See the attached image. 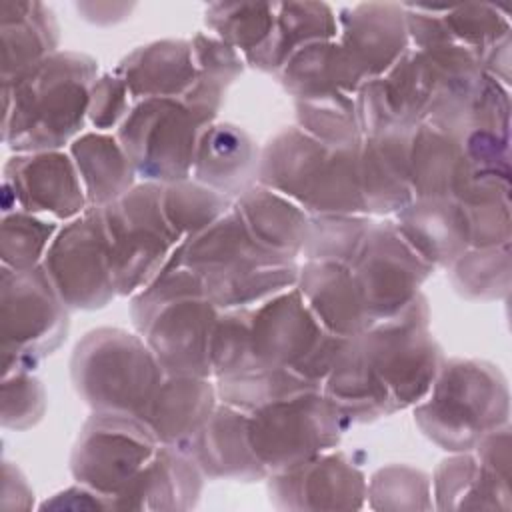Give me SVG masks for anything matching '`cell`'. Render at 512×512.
<instances>
[{
  "label": "cell",
  "mask_w": 512,
  "mask_h": 512,
  "mask_svg": "<svg viewBox=\"0 0 512 512\" xmlns=\"http://www.w3.org/2000/svg\"><path fill=\"white\" fill-rule=\"evenodd\" d=\"M372 222L374 220L368 214L310 216L308 236L300 256L306 260H328L350 266Z\"/></svg>",
  "instance_id": "41"
},
{
  "label": "cell",
  "mask_w": 512,
  "mask_h": 512,
  "mask_svg": "<svg viewBox=\"0 0 512 512\" xmlns=\"http://www.w3.org/2000/svg\"><path fill=\"white\" fill-rule=\"evenodd\" d=\"M176 250L220 310L254 308L298 280L300 264L258 246L232 208Z\"/></svg>",
  "instance_id": "3"
},
{
  "label": "cell",
  "mask_w": 512,
  "mask_h": 512,
  "mask_svg": "<svg viewBox=\"0 0 512 512\" xmlns=\"http://www.w3.org/2000/svg\"><path fill=\"white\" fill-rule=\"evenodd\" d=\"M70 310H100L114 300L102 208H88L58 228L40 264Z\"/></svg>",
  "instance_id": "13"
},
{
  "label": "cell",
  "mask_w": 512,
  "mask_h": 512,
  "mask_svg": "<svg viewBox=\"0 0 512 512\" xmlns=\"http://www.w3.org/2000/svg\"><path fill=\"white\" fill-rule=\"evenodd\" d=\"M474 172L458 138L426 122L410 136V184L414 198H454Z\"/></svg>",
  "instance_id": "29"
},
{
  "label": "cell",
  "mask_w": 512,
  "mask_h": 512,
  "mask_svg": "<svg viewBox=\"0 0 512 512\" xmlns=\"http://www.w3.org/2000/svg\"><path fill=\"white\" fill-rule=\"evenodd\" d=\"M338 42L366 78L382 76L410 50L406 10L396 2H362L336 14Z\"/></svg>",
  "instance_id": "19"
},
{
  "label": "cell",
  "mask_w": 512,
  "mask_h": 512,
  "mask_svg": "<svg viewBox=\"0 0 512 512\" xmlns=\"http://www.w3.org/2000/svg\"><path fill=\"white\" fill-rule=\"evenodd\" d=\"M2 82H8L58 52L60 28L42 2L4 0L0 6Z\"/></svg>",
  "instance_id": "31"
},
{
  "label": "cell",
  "mask_w": 512,
  "mask_h": 512,
  "mask_svg": "<svg viewBox=\"0 0 512 512\" xmlns=\"http://www.w3.org/2000/svg\"><path fill=\"white\" fill-rule=\"evenodd\" d=\"M98 62L84 52L58 50L24 74L2 82V140L14 152L70 146L88 122Z\"/></svg>",
  "instance_id": "2"
},
{
  "label": "cell",
  "mask_w": 512,
  "mask_h": 512,
  "mask_svg": "<svg viewBox=\"0 0 512 512\" xmlns=\"http://www.w3.org/2000/svg\"><path fill=\"white\" fill-rule=\"evenodd\" d=\"M510 244L468 248L450 268L452 288L466 300L492 302L510 292Z\"/></svg>",
  "instance_id": "38"
},
{
  "label": "cell",
  "mask_w": 512,
  "mask_h": 512,
  "mask_svg": "<svg viewBox=\"0 0 512 512\" xmlns=\"http://www.w3.org/2000/svg\"><path fill=\"white\" fill-rule=\"evenodd\" d=\"M218 314L220 308L206 296H182L152 308L132 324L166 374L212 378L210 338Z\"/></svg>",
  "instance_id": "15"
},
{
  "label": "cell",
  "mask_w": 512,
  "mask_h": 512,
  "mask_svg": "<svg viewBox=\"0 0 512 512\" xmlns=\"http://www.w3.org/2000/svg\"><path fill=\"white\" fill-rule=\"evenodd\" d=\"M442 18L452 38L472 50L478 60L496 42L510 36V22L494 4L472 2L448 8L444 6Z\"/></svg>",
  "instance_id": "45"
},
{
  "label": "cell",
  "mask_w": 512,
  "mask_h": 512,
  "mask_svg": "<svg viewBox=\"0 0 512 512\" xmlns=\"http://www.w3.org/2000/svg\"><path fill=\"white\" fill-rule=\"evenodd\" d=\"M276 78L294 100L356 96L368 80L338 40L302 46L282 64Z\"/></svg>",
  "instance_id": "28"
},
{
  "label": "cell",
  "mask_w": 512,
  "mask_h": 512,
  "mask_svg": "<svg viewBox=\"0 0 512 512\" xmlns=\"http://www.w3.org/2000/svg\"><path fill=\"white\" fill-rule=\"evenodd\" d=\"M438 510H510V480L488 470L474 452H454L432 476Z\"/></svg>",
  "instance_id": "32"
},
{
  "label": "cell",
  "mask_w": 512,
  "mask_h": 512,
  "mask_svg": "<svg viewBox=\"0 0 512 512\" xmlns=\"http://www.w3.org/2000/svg\"><path fill=\"white\" fill-rule=\"evenodd\" d=\"M326 336L296 286L252 308V350L260 364L292 372Z\"/></svg>",
  "instance_id": "18"
},
{
  "label": "cell",
  "mask_w": 512,
  "mask_h": 512,
  "mask_svg": "<svg viewBox=\"0 0 512 512\" xmlns=\"http://www.w3.org/2000/svg\"><path fill=\"white\" fill-rule=\"evenodd\" d=\"M214 122L184 98H144L114 134L142 182L172 184L192 178L200 136Z\"/></svg>",
  "instance_id": "7"
},
{
  "label": "cell",
  "mask_w": 512,
  "mask_h": 512,
  "mask_svg": "<svg viewBox=\"0 0 512 512\" xmlns=\"http://www.w3.org/2000/svg\"><path fill=\"white\" fill-rule=\"evenodd\" d=\"M358 164L360 146H328L294 124L260 150L258 184L290 198L310 216L366 214Z\"/></svg>",
  "instance_id": "4"
},
{
  "label": "cell",
  "mask_w": 512,
  "mask_h": 512,
  "mask_svg": "<svg viewBox=\"0 0 512 512\" xmlns=\"http://www.w3.org/2000/svg\"><path fill=\"white\" fill-rule=\"evenodd\" d=\"M338 18L324 2H278L276 28L266 56L264 72L274 74L302 46L336 40Z\"/></svg>",
  "instance_id": "35"
},
{
  "label": "cell",
  "mask_w": 512,
  "mask_h": 512,
  "mask_svg": "<svg viewBox=\"0 0 512 512\" xmlns=\"http://www.w3.org/2000/svg\"><path fill=\"white\" fill-rule=\"evenodd\" d=\"M214 480L258 482L268 472L256 458L248 436V412L218 402L204 428L182 450Z\"/></svg>",
  "instance_id": "21"
},
{
  "label": "cell",
  "mask_w": 512,
  "mask_h": 512,
  "mask_svg": "<svg viewBox=\"0 0 512 512\" xmlns=\"http://www.w3.org/2000/svg\"><path fill=\"white\" fill-rule=\"evenodd\" d=\"M214 384L218 402L248 414L276 400L320 388L318 384L308 382L290 368L268 364H256L240 374L218 378L214 380Z\"/></svg>",
  "instance_id": "37"
},
{
  "label": "cell",
  "mask_w": 512,
  "mask_h": 512,
  "mask_svg": "<svg viewBox=\"0 0 512 512\" xmlns=\"http://www.w3.org/2000/svg\"><path fill=\"white\" fill-rule=\"evenodd\" d=\"M86 192L68 150L22 152L2 172V214L26 210L54 222H70L88 210Z\"/></svg>",
  "instance_id": "14"
},
{
  "label": "cell",
  "mask_w": 512,
  "mask_h": 512,
  "mask_svg": "<svg viewBox=\"0 0 512 512\" xmlns=\"http://www.w3.org/2000/svg\"><path fill=\"white\" fill-rule=\"evenodd\" d=\"M202 484L204 474L190 454L160 444L144 470L116 496V508L190 510L200 500Z\"/></svg>",
  "instance_id": "24"
},
{
  "label": "cell",
  "mask_w": 512,
  "mask_h": 512,
  "mask_svg": "<svg viewBox=\"0 0 512 512\" xmlns=\"http://www.w3.org/2000/svg\"><path fill=\"white\" fill-rule=\"evenodd\" d=\"M392 220L434 270H448L470 248L468 220L454 198H414Z\"/></svg>",
  "instance_id": "26"
},
{
  "label": "cell",
  "mask_w": 512,
  "mask_h": 512,
  "mask_svg": "<svg viewBox=\"0 0 512 512\" xmlns=\"http://www.w3.org/2000/svg\"><path fill=\"white\" fill-rule=\"evenodd\" d=\"M68 152L90 208H104L136 186V172L114 132H82Z\"/></svg>",
  "instance_id": "33"
},
{
  "label": "cell",
  "mask_w": 512,
  "mask_h": 512,
  "mask_svg": "<svg viewBox=\"0 0 512 512\" xmlns=\"http://www.w3.org/2000/svg\"><path fill=\"white\" fill-rule=\"evenodd\" d=\"M160 202L162 212L180 242L206 230L232 208L230 198L194 178L162 184Z\"/></svg>",
  "instance_id": "39"
},
{
  "label": "cell",
  "mask_w": 512,
  "mask_h": 512,
  "mask_svg": "<svg viewBox=\"0 0 512 512\" xmlns=\"http://www.w3.org/2000/svg\"><path fill=\"white\" fill-rule=\"evenodd\" d=\"M132 104V94L114 72L100 74L90 88L88 124L98 132H116Z\"/></svg>",
  "instance_id": "48"
},
{
  "label": "cell",
  "mask_w": 512,
  "mask_h": 512,
  "mask_svg": "<svg viewBox=\"0 0 512 512\" xmlns=\"http://www.w3.org/2000/svg\"><path fill=\"white\" fill-rule=\"evenodd\" d=\"M114 74L134 100L182 98L198 78L190 40L182 38L154 40L134 48L118 62Z\"/></svg>",
  "instance_id": "27"
},
{
  "label": "cell",
  "mask_w": 512,
  "mask_h": 512,
  "mask_svg": "<svg viewBox=\"0 0 512 512\" xmlns=\"http://www.w3.org/2000/svg\"><path fill=\"white\" fill-rule=\"evenodd\" d=\"M278 2H212L204 10V24L240 52L244 62L264 72L276 28Z\"/></svg>",
  "instance_id": "34"
},
{
  "label": "cell",
  "mask_w": 512,
  "mask_h": 512,
  "mask_svg": "<svg viewBox=\"0 0 512 512\" xmlns=\"http://www.w3.org/2000/svg\"><path fill=\"white\" fill-rule=\"evenodd\" d=\"M366 500L374 510H430L432 480L414 466L390 464L370 476Z\"/></svg>",
  "instance_id": "44"
},
{
  "label": "cell",
  "mask_w": 512,
  "mask_h": 512,
  "mask_svg": "<svg viewBox=\"0 0 512 512\" xmlns=\"http://www.w3.org/2000/svg\"><path fill=\"white\" fill-rule=\"evenodd\" d=\"M46 412L44 384L32 372L2 376V426L10 430L34 428Z\"/></svg>",
  "instance_id": "46"
},
{
  "label": "cell",
  "mask_w": 512,
  "mask_h": 512,
  "mask_svg": "<svg viewBox=\"0 0 512 512\" xmlns=\"http://www.w3.org/2000/svg\"><path fill=\"white\" fill-rule=\"evenodd\" d=\"M266 480L270 502L280 510H358L368 496L366 474L336 448Z\"/></svg>",
  "instance_id": "17"
},
{
  "label": "cell",
  "mask_w": 512,
  "mask_h": 512,
  "mask_svg": "<svg viewBox=\"0 0 512 512\" xmlns=\"http://www.w3.org/2000/svg\"><path fill=\"white\" fill-rule=\"evenodd\" d=\"M434 98V76L424 52L410 48L382 76L368 78L356 92L362 136L414 130L426 120Z\"/></svg>",
  "instance_id": "16"
},
{
  "label": "cell",
  "mask_w": 512,
  "mask_h": 512,
  "mask_svg": "<svg viewBox=\"0 0 512 512\" xmlns=\"http://www.w3.org/2000/svg\"><path fill=\"white\" fill-rule=\"evenodd\" d=\"M194 66L200 78L230 88L244 72V58L230 44L210 32H196L190 38Z\"/></svg>",
  "instance_id": "47"
},
{
  "label": "cell",
  "mask_w": 512,
  "mask_h": 512,
  "mask_svg": "<svg viewBox=\"0 0 512 512\" xmlns=\"http://www.w3.org/2000/svg\"><path fill=\"white\" fill-rule=\"evenodd\" d=\"M350 426L320 388L276 400L248 414L250 444L268 476L336 448Z\"/></svg>",
  "instance_id": "10"
},
{
  "label": "cell",
  "mask_w": 512,
  "mask_h": 512,
  "mask_svg": "<svg viewBox=\"0 0 512 512\" xmlns=\"http://www.w3.org/2000/svg\"><path fill=\"white\" fill-rule=\"evenodd\" d=\"M458 202L468 220L470 248L510 244V178L474 174Z\"/></svg>",
  "instance_id": "36"
},
{
  "label": "cell",
  "mask_w": 512,
  "mask_h": 512,
  "mask_svg": "<svg viewBox=\"0 0 512 512\" xmlns=\"http://www.w3.org/2000/svg\"><path fill=\"white\" fill-rule=\"evenodd\" d=\"M58 222L14 210L2 214L0 226V260L12 270H28L42 264L50 242L58 232Z\"/></svg>",
  "instance_id": "42"
},
{
  "label": "cell",
  "mask_w": 512,
  "mask_h": 512,
  "mask_svg": "<svg viewBox=\"0 0 512 512\" xmlns=\"http://www.w3.org/2000/svg\"><path fill=\"white\" fill-rule=\"evenodd\" d=\"M422 434L442 450L470 452L508 424L510 390L498 366L478 358H444L426 398L414 408Z\"/></svg>",
  "instance_id": "5"
},
{
  "label": "cell",
  "mask_w": 512,
  "mask_h": 512,
  "mask_svg": "<svg viewBox=\"0 0 512 512\" xmlns=\"http://www.w3.org/2000/svg\"><path fill=\"white\" fill-rule=\"evenodd\" d=\"M296 126L308 136L336 148L360 146L364 136L358 124L354 96L294 100Z\"/></svg>",
  "instance_id": "40"
},
{
  "label": "cell",
  "mask_w": 512,
  "mask_h": 512,
  "mask_svg": "<svg viewBox=\"0 0 512 512\" xmlns=\"http://www.w3.org/2000/svg\"><path fill=\"white\" fill-rule=\"evenodd\" d=\"M34 506V492L22 474V470L12 464H2V508L4 510H30Z\"/></svg>",
  "instance_id": "50"
},
{
  "label": "cell",
  "mask_w": 512,
  "mask_h": 512,
  "mask_svg": "<svg viewBox=\"0 0 512 512\" xmlns=\"http://www.w3.org/2000/svg\"><path fill=\"white\" fill-rule=\"evenodd\" d=\"M258 166L260 148L252 136L232 122H214L200 136L192 178L234 202L258 184Z\"/></svg>",
  "instance_id": "25"
},
{
  "label": "cell",
  "mask_w": 512,
  "mask_h": 512,
  "mask_svg": "<svg viewBox=\"0 0 512 512\" xmlns=\"http://www.w3.org/2000/svg\"><path fill=\"white\" fill-rule=\"evenodd\" d=\"M40 508L42 510H48V508H54V510H62V508L64 510H110V508H114V502L108 496L76 482L74 486L54 494L52 500H46L44 504H40Z\"/></svg>",
  "instance_id": "49"
},
{
  "label": "cell",
  "mask_w": 512,
  "mask_h": 512,
  "mask_svg": "<svg viewBox=\"0 0 512 512\" xmlns=\"http://www.w3.org/2000/svg\"><path fill=\"white\" fill-rule=\"evenodd\" d=\"M442 362L420 292L394 318L346 340L322 392L350 424H368L422 402Z\"/></svg>",
  "instance_id": "1"
},
{
  "label": "cell",
  "mask_w": 512,
  "mask_h": 512,
  "mask_svg": "<svg viewBox=\"0 0 512 512\" xmlns=\"http://www.w3.org/2000/svg\"><path fill=\"white\" fill-rule=\"evenodd\" d=\"M412 130H388L364 136L360 144V192L368 216H396L412 200Z\"/></svg>",
  "instance_id": "20"
},
{
  "label": "cell",
  "mask_w": 512,
  "mask_h": 512,
  "mask_svg": "<svg viewBox=\"0 0 512 512\" xmlns=\"http://www.w3.org/2000/svg\"><path fill=\"white\" fill-rule=\"evenodd\" d=\"M260 364L252 350V308L220 310L210 338L212 380L240 374Z\"/></svg>",
  "instance_id": "43"
},
{
  "label": "cell",
  "mask_w": 512,
  "mask_h": 512,
  "mask_svg": "<svg viewBox=\"0 0 512 512\" xmlns=\"http://www.w3.org/2000/svg\"><path fill=\"white\" fill-rule=\"evenodd\" d=\"M162 184L140 182L102 208L118 296L140 292L170 260L180 238L162 212Z\"/></svg>",
  "instance_id": "9"
},
{
  "label": "cell",
  "mask_w": 512,
  "mask_h": 512,
  "mask_svg": "<svg viewBox=\"0 0 512 512\" xmlns=\"http://www.w3.org/2000/svg\"><path fill=\"white\" fill-rule=\"evenodd\" d=\"M296 288L318 324L332 336L354 338L368 328V316L350 266L328 260H306Z\"/></svg>",
  "instance_id": "23"
},
{
  "label": "cell",
  "mask_w": 512,
  "mask_h": 512,
  "mask_svg": "<svg viewBox=\"0 0 512 512\" xmlns=\"http://www.w3.org/2000/svg\"><path fill=\"white\" fill-rule=\"evenodd\" d=\"M70 308L42 266L0 270L2 376L32 372L66 340Z\"/></svg>",
  "instance_id": "8"
},
{
  "label": "cell",
  "mask_w": 512,
  "mask_h": 512,
  "mask_svg": "<svg viewBox=\"0 0 512 512\" xmlns=\"http://www.w3.org/2000/svg\"><path fill=\"white\" fill-rule=\"evenodd\" d=\"M350 270L364 302L368 328L400 314L434 272L392 218L372 222Z\"/></svg>",
  "instance_id": "12"
},
{
  "label": "cell",
  "mask_w": 512,
  "mask_h": 512,
  "mask_svg": "<svg viewBox=\"0 0 512 512\" xmlns=\"http://www.w3.org/2000/svg\"><path fill=\"white\" fill-rule=\"evenodd\" d=\"M76 12L82 20L96 26H112L130 16L136 4H118V2H76Z\"/></svg>",
  "instance_id": "51"
},
{
  "label": "cell",
  "mask_w": 512,
  "mask_h": 512,
  "mask_svg": "<svg viewBox=\"0 0 512 512\" xmlns=\"http://www.w3.org/2000/svg\"><path fill=\"white\" fill-rule=\"evenodd\" d=\"M160 448L144 420L120 412H92L82 424L70 454L76 482L108 496H116L144 470Z\"/></svg>",
  "instance_id": "11"
},
{
  "label": "cell",
  "mask_w": 512,
  "mask_h": 512,
  "mask_svg": "<svg viewBox=\"0 0 512 512\" xmlns=\"http://www.w3.org/2000/svg\"><path fill=\"white\" fill-rule=\"evenodd\" d=\"M166 372L136 332L102 326L86 332L70 356V380L92 412L142 416Z\"/></svg>",
  "instance_id": "6"
},
{
  "label": "cell",
  "mask_w": 512,
  "mask_h": 512,
  "mask_svg": "<svg viewBox=\"0 0 512 512\" xmlns=\"http://www.w3.org/2000/svg\"><path fill=\"white\" fill-rule=\"evenodd\" d=\"M216 406L218 394L212 378L166 374L140 420L148 424L160 444L184 450Z\"/></svg>",
  "instance_id": "22"
},
{
  "label": "cell",
  "mask_w": 512,
  "mask_h": 512,
  "mask_svg": "<svg viewBox=\"0 0 512 512\" xmlns=\"http://www.w3.org/2000/svg\"><path fill=\"white\" fill-rule=\"evenodd\" d=\"M232 210L258 246L294 260L302 254L310 214L290 198L254 184L232 202Z\"/></svg>",
  "instance_id": "30"
}]
</instances>
